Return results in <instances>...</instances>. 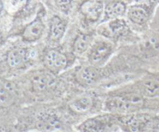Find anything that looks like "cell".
Listing matches in <instances>:
<instances>
[{
  "label": "cell",
  "mask_w": 159,
  "mask_h": 132,
  "mask_svg": "<svg viewBox=\"0 0 159 132\" xmlns=\"http://www.w3.org/2000/svg\"><path fill=\"white\" fill-rule=\"evenodd\" d=\"M123 129L128 132H159V114L139 112L118 118Z\"/></svg>",
  "instance_id": "6da1fadb"
},
{
  "label": "cell",
  "mask_w": 159,
  "mask_h": 132,
  "mask_svg": "<svg viewBox=\"0 0 159 132\" xmlns=\"http://www.w3.org/2000/svg\"><path fill=\"white\" fill-rule=\"evenodd\" d=\"M158 7L159 1H144L129 4L126 17L129 23L146 30L155 18Z\"/></svg>",
  "instance_id": "7a4b0ae2"
},
{
  "label": "cell",
  "mask_w": 159,
  "mask_h": 132,
  "mask_svg": "<svg viewBox=\"0 0 159 132\" xmlns=\"http://www.w3.org/2000/svg\"><path fill=\"white\" fill-rule=\"evenodd\" d=\"M116 48V43L112 40L101 37L96 38L85 54L87 61L92 66L100 68L111 58Z\"/></svg>",
  "instance_id": "3957f363"
},
{
  "label": "cell",
  "mask_w": 159,
  "mask_h": 132,
  "mask_svg": "<svg viewBox=\"0 0 159 132\" xmlns=\"http://www.w3.org/2000/svg\"><path fill=\"white\" fill-rule=\"evenodd\" d=\"M46 9L43 5H40L37 13L30 23H28L21 32L23 41L34 43L39 41L47 33L48 23L46 22Z\"/></svg>",
  "instance_id": "277c9868"
},
{
  "label": "cell",
  "mask_w": 159,
  "mask_h": 132,
  "mask_svg": "<svg viewBox=\"0 0 159 132\" xmlns=\"http://www.w3.org/2000/svg\"><path fill=\"white\" fill-rule=\"evenodd\" d=\"M96 32L101 37L112 40L114 43L121 39L127 38L132 34L130 23L124 18L99 23Z\"/></svg>",
  "instance_id": "5b68a950"
},
{
  "label": "cell",
  "mask_w": 159,
  "mask_h": 132,
  "mask_svg": "<svg viewBox=\"0 0 159 132\" xmlns=\"http://www.w3.org/2000/svg\"><path fill=\"white\" fill-rule=\"evenodd\" d=\"M43 63L45 68L56 76L69 66L71 60L68 54L58 48L51 47L43 54Z\"/></svg>",
  "instance_id": "8992f818"
},
{
  "label": "cell",
  "mask_w": 159,
  "mask_h": 132,
  "mask_svg": "<svg viewBox=\"0 0 159 132\" xmlns=\"http://www.w3.org/2000/svg\"><path fill=\"white\" fill-rule=\"evenodd\" d=\"M105 2L102 1H85L79 7L82 23L85 26H93L102 22L104 13Z\"/></svg>",
  "instance_id": "52a82bcc"
},
{
  "label": "cell",
  "mask_w": 159,
  "mask_h": 132,
  "mask_svg": "<svg viewBox=\"0 0 159 132\" xmlns=\"http://www.w3.org/2000/svg\"><path fill=\"white\" fill-rule=\"evenodd\" d=\"M33 62L34 51L30 47H15L7 54V63L12 69L23 70L31 66Z\"/></svg>",
  "instance_id": "ba28073f"
},
{
  "label": "cell",
  "mask_w": 159,
  "mask_h": 132,
  "mask_svg": "<svg viewBox=\"0 0 159 132\" xmlns=\"http://www.w3.org/2000/svg\"><path fill=\"white\" fill-rule=\"evenodd\" d=\"M68 25V20L65 16L53 15L48 22L47 38L48 43L54 47L59 44L66 34Z\"/></svg>",
  "instance_id": "9c48e42d"
},
{
  "label": "cell",
  "mask_w": 159,
  "mask_h": 132,
  "mask_svg": "<svg viewBox=\"0 0 159 132\" xmlns=\"http://www.w3.org/2000/svg\"><path fill=\"white\" fill-rule=\"evenodd\" d=\"M55 75L44 69L37 70L31 75L30 85L33 91L40 93L49 88L54 82Z\"/></svg>",
  "instance_id": "30bf717a"
},
{
  "label": "cell",
  "mask_w": 159,
  "mask_h": 132,
  "mask_svg": "<svg viewBox=\"0 0 159 132\" xmlns=\"http://www.w3.org/2000/svg\"><path fill=\"white\" fill-rule=\"evenodd\" d=\"M128 6L129 4L124 1H111L106 2L103 17L101 23L124 18L127 14Z\"/></svg>",
  "instance_id": "8fae6325"
},
{
  "label": "cell",
  "mask_w": 159,
  "mask_h": 132,
  "mask_svg": "<svg viewBox=\"0 0 159 132\" xmlns=\"http://www.w3.org/2000/svg\"><path fill=\"white\" fill-rule=\"evenodd\" d=\"M96 39L93 33L81 32L76 35L71 45V54L73 56H82L86 54Z\"/></svg>",
  "instance_id": "7c38bea8"
},
{
  "label": "cell",
  "mask_w": 159,
  "mask_h": 132,
  "mask_svg": "<svg viewBox=\"0 0 159 132\" xmlns=\"http://www.w3.org/2000/svg\"><path fill=\"white\" fill-rule=\"evenodd\" d=\"M110 120L108 115H96L85 120L77 127L78 132H103Z\"/></svg>",
  "instance_id": "4fadbf2b"
},
{
  "label": "cell",
  "mask_w": 159,
  "mask_h": 132,
  "mask_svg": "<svg viewBox=\"0 0 159 132\" xmlns=\"http://www.w3.org/2000/svg\"><path fill=\"white\" fill-rule=\"evenodd\" d=\"M99 76L100 68L92 65L83 67L77 72L78 80L84 85H92L99 79Z\"/></svg>",
  "instance_id": "5bb4252c"
},
{
  "label": "cell",
  "mask_w": 159,
  "mask_h": 132,
  "mask_svg": "<svg viewBox=\"0 0 159 132\" xmlns=\"http://www.w3.org/2000/svg\"><path fill=\"white\" fill-rule=\"evenodd\" d=\"M94 100L92 96H82L75 99L70 103V107L75 111L79 113H85L93 108Z\"/></svg>",
  "instance_id": "9a60e30c"
},
{
  "label": "cell",
  "mask_w": 159,
  "mask_h": 132,
  "mask_svg": "<svg viewBox=\"0 0 159 132\" xmlns=\"http://www.w3.org/2000/svg\"><path fill=\"white\" fill-rule=\"evenodd\" d=\"M54 6L61 13L68 15L71 12L73 3L71 1H54Z\"/></svg>",
  "instance_id": "2e32d148"
},
{
  "label": "cell",
  "mask_w": 159,
  "mask_h": 132,
  "mask_svg": "<svg viewBox=\"0 0 159 132\" xmlns=\"http://www.w3.org/2000/svg\"><path fill=\"white\" fill-rule=\"evenodd\" d=\"M3 9H4V5H3V3L2 2H0V15L2 12Z\"/></svg>",
  "instance_id": "e0dca14e"
}]
</instances>
